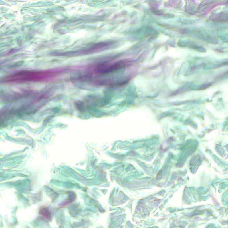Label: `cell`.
<instances>
[{
	"instance_id": "obj_1",
	"label": "cell",
	"mask_w": 228,
	"mask_h": 228,
	"mask_svg": "<svg viewBox=\"0 0 228 228\" xmlns=\"http://www.w3.org/2000/svg\"><path fill=\"white\" fill-rule=\"evenodd\" d=\"M67 69L65 68H58L40 71L23 70L8 76L4 79V82H21L44 81L60 76Z\"/></svg>"
},
{
	"instance_id": "obj_2",
	"label": "cell",
	"mask_w": 228,
	"mask_h": 228,
	"mask_svg": "<svg viewBox=\"0 0 228 228\" xmlns=\"http://www.w3.org/2000/svg\"><path fill=\"white\" fill-rule=\"evenodd\" d=\"M39 213L45 219L50 220L51 218V212L49 209L46 207H41L39 210Z\"/></svg>"
},
{
	"instance_id": "obj_3",
	"label": "cell",
	"mask_w": 228,
	"mask_h": 228,
	"mask_svg": "<svg viewBox=\"0 0 228 228\" xmlns=\"http://www.w3.org/2000/svg\"><path fill=\"white\" fill-rule=\"evenodd\" d=\"M75 198H76V195H75V194L73 193H72V192H70V193L69 199L68 200H66V201H65L63 202V203H61V204L60 205V206H65V205H68V204L69 203H70V202H73V201H74V199H75Z\"/></svg>"
}]
</instances>
